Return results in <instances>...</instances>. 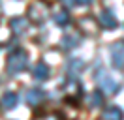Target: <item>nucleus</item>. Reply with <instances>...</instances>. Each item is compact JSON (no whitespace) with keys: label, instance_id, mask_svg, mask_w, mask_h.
I'll return each instance as SVG.
<instances>
[{"label":"nucleus","instance_id":"1","mask_svg":"<svg viewBox=\"0 0 124 120\" xmlns=\"http://www.w3.org/2000/svg\"><path fill=\"white\" fill-rule=\"evenodd\" d=\"M28 64V54L23 49H17L8 56V73L9 75H17L21 73Z\"/></svg>","mask_w":124,"mask_h":120},{"label":"nucleus","instance_id":"2","mask_svg":"<svg viewBox=\"0 0 124 120\" xmlns=\"http://www.w3.org/2000/svg\"><path fill=\"white\" fill-rule=\"evenodd\" d=\"M111 60L115 68L118 69L124 68V41H115L111 45Z\"/></svg>","mask_w":124,"mask_h":120},{"label":"nucleus","instance_id":"3","mask_svg":"<svg viewBox=\"0 0 124 120\" xmlns=\"http://www.w3.org/2000/svg\"><path fill=\"white\" fill-rule=\"evenodd\" d=\"M98 82H100L101 90H103V92H107V94H111V96L118 92V82H116L111 75H107V73L98 75Z\"/></svg>","mask_w":124,"mask_h":120},{"label":"nucleus","instance_id":"4","mask_svg":"<svg viewBox=\"0 0 124 120\" xmlns=\"http://www.w3.org/2000/svg\"><path fill=\"white\" fill-rule=\"evenodd\" d=\"M17 103H19V94L13 92V90L4 92L2 98H0V107H2L4 111H11V109H15Z\"/></svg>","mask_w":124,"mask_h":120},{"label":"nucleus","instance_id":"5","mask_svg":"<svg viewBox=\"0 0 124 120\" xmlns=\"http://www.w3.org/2000/svg\"><path fill=\"white\" fill-rule=\"evenodd\" d=\"M45 98H47L45 90H41V88H30L28 92H26V103H28V105H39Z\"/></svg>","mask_w":124,"mask_h":120},{"label":"nucleus","instance_id":"6","mask_svg":"<svg viewBox=\"0 0 124 120\" xmlns=\"http://www.w3.org/2000/svg\"><path fill=\"white\" fill-rule=\"evenodd\" d=\"M101 120H124V112L120 107L111 105V107H107L105 111L101 112Z\"/></svg>","mask_w":124,"mask_h":120},{"label":"nucleus","instance_id":"7","mask_svg":"<svg viewBox=\"0 0 124 120\" xmlns=\"http://www.w3.org/2000/svg\"><path fill=\"white\" fill-rule=\"evenodd\" d=\"M9 26H11V30H13L15 34H24V32L28 30V21H26L24 17H13V19L9 21Z\"/></svg>","mask_w":124,"mask_h":120},{"label":"nucleus","instance_id":"8","mask_svg":"<svg viewBox=\"0 0 124 120\" xmlns=\"http://www.w3.org/2000/svg\"><path fill=\"white\" fill-rule=\"evenodd\" d=\"M32 75H34V79H38V81H45L47 77H49V68H47L45 62H38L36 66L32 68Z\"/></svg>","mask_w":124,"mask_h":120},{"label":"nucleus","instance_id":"9","mask_svg":"<svg viewBox=\"0 0 124 120\" xmlns=\"http://www.w3.org/2000/svg\"><path fill=\"white\" fill-rule=\"evenodd\" d=\"M100 22L105 26V28H115L116 26V17L113 15L111 9H103L100 13Z\"/></svg>","mask_w":124,"mask_h":120},{"label":"nucleus","instance_id":"10","mask_svg":"<svg viewBox=\"0 0 124 120\" xmlns=\"http://www.w3.org/2000/svg\"><path fill=\"white\" fill-rule=\"evenodd\" d=\"M62 49H66V51H70V49H73V47H77L79 43H81V38L77 36V34H66V36H62Z\"/></svg>","mask_w":124,"mask_h":120},{"label":"nucleus","instance_id":"11","mask_svg":"<svg viewBox=\"0 0 124 120\" xmlns=\"http://www.w3.org/2000/svg\"><path fill=\"white\" fill-rule=\"evenodd\" d=\"M88 103H90V107H101L103 105V92L101 90H94L90 94V98H88Z\"/></svg>","mask_w":124,"mask_h":120},{"label":"nucleus","instance_id":"12","mask_svg":"<svg viewBox=\"0 0 124 120\" xmlns=\"http://www.w3.org/2000/svg\"><path fill=\"white\" fill-rule=\"evenodd\" d=\"M53 19L58 26H66V24L70 22V15L66 13V11H56V13L53 15Z\"/></svg>","mask_w":124,"mask_h":120},{"label":"nucleus","instance_id":"13","mask_svg":"<svg viewBox=\"0 0 124 120\" xmlns=\"http://www.w3.org/2000/svg\"><path fill=\"white\" fill-rule=\"evenodd\" d=\"M83 68H85V62L79 60V58H71L70 62H68V69H70V71H81Z\"/></svg>","mask_w":124,"mask_h":120},{"label":"nucleus","instance_id":"14","mask_svg":"<svg viewBox=\"0 0 124 120\" xmlns=\"http://www.w3.org/2000/svg\"><path fill=\"white\" fill-rule=\"evenodd\" d=\"M92 4V0H77V6H88Z\"/></svg>","mask_w":124,"mask_h":120},{"label":"nucleus","instance_id":"15","mask_svg":"<svg viewBox=\"0 0 124 120\" xmlns=\"http://www.w3.org/2000/svg\"><path fill=\"white\" fill-rule=\"evenodd\" d=\"M66 6H77V0H62Z\"/></svg>","mask_w":124,"mask_h":120},{"label":"nucleus","instance_id":"16","mask_svg":"<svg viewBox=\"0 0 124 120\" xmlns=\"http://www.w3.org/2000/svg\"><path fill=\"white\" fill-rule=\"evenodd\" d=\"M0 15H2V8H0Z\"/></svg>","mask_w":124,"mask_h":120}]
</instances>
